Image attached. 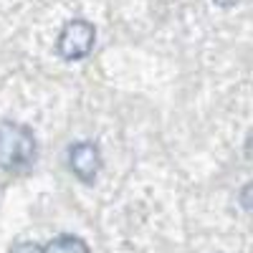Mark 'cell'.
<instances>
[{"label":"cell","mask_w":253,"mask_h":253,"mask_svg":"<svg viewBox=\"0 0 253 253\" xmlns=\"http://www.w3.org/2000/svg\"><path fill=\"white\" fill-rule=\"evenodd\" d=\"M43 253H89V246L84 243L79 236H58V238H53L46 248H43Z\"/></svg>","instance_id":"4"},{"label":"cell","mask_w":253,"mask_h":253,"mask_svg":"<svg viewBox=\"0 0 253 253\" xmlns=\"http://www.w3.org/2000/svg\"><path fill=\"white\" fill-rule=\"evenodd\" d=\"M38 144L31 132V126L20 122H0V167L8 172L26 170V167L36 160Z\"/></svg>","instance_id":"1"},{"label":"cell","mask_w":253,"mask_h":253,"mask_svg":"<svg viewBox=\"0 0 253 253\" xmlns=\"http://www.w3.org/2000/svg\"><path fill=\"white\" fill-rule=\"evenodd\" d=\"M241 203H243V208H246V210H251V185H246V187H243V193H241Z\"/></svg>","instance_id":"6"},{"label":"cell","mask_w":253,"mask_h":253,"mask_svg":"<svg viewBox=\"0 0 253 253\" xmlns=\"http://www.w3.org/2000/svg\"><path fill=\"white\" fill-rule=\"evenodd\" d=\"M94 43H96V28L89 20L74 18L61 28L56 48H58V56L63 61H79V58H86L91 53Z\"/></svg>","instance_id":"2"},{"label":"cell","mask_w":253,"mask_h":253,"mask_svg":"<svg viewBox=\"0 0 253 253\" xmlns=\"http://www.w3.org/2000/svg\"><path fill=\"white\" fill-rule=\"evenodd\" d=\"M215 3H218V5H223V8H230V5H236L238 0H215Z\"/></svg>","instance_id":"7"},{"label":"cell","mask_w":253,"mask_h":253,"mask_svg":"<svg viewBox=\"0 0 253 253\" xmlns=\"http://www.w3.org/2000/svg\"><path fill=\"white\" fill-rule=\"evenodd\" d=\"M69 167L81 182H94L101 170V152L94 142H76L69 150Z\"/></svg>","instance_id":"3"},{"label":"cell","mask_w":253,"mask_h":253,"mask_svg":"<svg viewBox=\"0 0 253 253\" xmlns=\"http://www.w3.org/2000/svg\"><path fill=\"white\" fill-rule=\"evenodd\" d=\"M10 253H43V248H41L38 243H28L26 241V243H18Z\"/></svg>","instance_id":"5"}]
</instances>
